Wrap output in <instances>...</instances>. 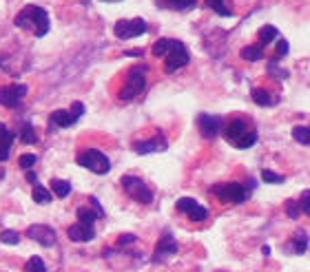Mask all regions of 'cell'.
Returning <instances> with one entry per match:
<instances>
[{"label":"cell","mask_w":310,"mask_h":272,"mask_svg":"<svg viewBox=\"0 0 310 272\" xmlns=\"http://www.w3.org/2000/svg\"><path fill=\"white\" fill-rule=\"evenodd\" d=\"M224 137L235 148H251L257 144V126L246 115H232L224 126Z\"/></svg>","instance_id":"obj_1"},{"label":"cell","mask_w":310,"mask_h":272,"mask_svg":"<svg viewBox=\"0 0 310 272\" xmlns=\"http://www.w3.org/2000/svg\"><path fill=\"white\" fill-rule=\"evenodd\" d=\"M16 27L29 29V31H33L36 38H42V36H47V31H49V14L42 7L27 5V7L20 9V14L16 16Z\"/></svg>","instance_id":"obj_2"},{"label":"cell","mask_w":310,"mask_h":272,"mask_svg":"<svg viewBox=\"0 0 310 272\" xmlns=\"http://www.w3.org/2000/svg\"><path fill=\"white\" fill-rule=\"evenodd\" d=\"M215 197L224 204H242L248 199V188L242 186L240 182H226V184H217L210 188Z\"/></svg>","instance_id":"obj_3"},{"label":"cell","mask_w":310,"mask_h":272,"mask_svg":"<svg viewBox=\"0 0 310 272\" xmlns=\"http://www.w3.org/2000/svg\"><path fill=\"white\" fill-rule=\"evenodd\" d=\"M78 164L85 166L89 170H93L96 175H107L111 170L109 157L102 151H98V148H87V151H82L78 155Z\"/></svg>","instance_id":"obj_4"},{"label":"cell","mask_w":310,"mask_h":272,"mask_svg":"<svg viewBox=\"0 0 310 272\" xmlns=\"http://www.w3.org/2000/svg\"><path fill=\"white\" fill-rule=\"evenodd\" d=\"M146 66H135V69H129V75H126V84L122 86L120 91V100H133L137 93H142L144 84H146Z\"/></svg>","instance_id":"obj_5"},{"label":"cell","mask_w":310,"mask_h":272,"mask_svg":"<svg viewBox=\"0 0 310 272\" xmlns=\"http://www.w3.org/2000/svg\"><path fill=\"white\" fill-rule=\"evenodd\" d=\"M122 186H124V191L129 193L135 202H140V204H151L153 202V191L146 186V182L140 179V177L124 175L122 177Z\"/></svg>","instance_id":"obj_6"},{"label":"cell","mask_w":310,"mask_h":272,"mask_svg":"<svg viewBox=\"0 0 310 272\" xmlns=\"http://www.w3.org/2000/svg\"><path fill=\"white\" fill-rule=\"evenodd\" d=\"M188 62H191V53H188V49L180 40H173V47H171L169 55L164 58V71L166 73H175L177 69L186 66Z\"/></svg>","instance_id":"obj_7"},{"label":"cell","mask_w":310,"mask_h":272,"mask_svg":"<svg viewBox=\"0 0 310 272\" xmlns=\"http://www.w3.org/2000/svg\"><path fill=\"white\" fill-rule=\"evenodd\" d=\"M175 208L180 210V213H184L191 221H195V224H202V221L208 219V208L202 206V204H197L193 197H182V199H177Z\"/></svg>","instance_id":"obj_8"},{"label":"cell","mask_w":310,"mask_h":272,"mask_svg":"<svg viewBox=\"0 0 310 272\" xmlns=\"http://www.w3.org/2000/svg\"><path fill=\"white\" fill-rule=\"evenodd\" d=\"M146 31V22L142 18H126V20H118L113 27V33L120 40H129V38L142 36Z\"/></svg>","instance_id":"obj_9"},{"label":"cell","mask_w":310,"mask_h":272,"mask_svg":"<svg viewBox=\"0 0 310 272\" xmlns=\"http://www.w3.org/2000/svg\"><path fill=\"white\" fill-rule=\"evenodd\" d=\"M197 129L206 140H213L217 137L221 129H224V120L219 115H208V113H199L197 115Z\"/></svg>","instance_id":"obj_10"},{"label":"cell","mask_w":310,"mask_h":272,"mask_svg":"<svg viewBox=\"0 0 310 272\" xmlns=\"http://www.w3.org/2000/svg\"><path fill=\"white\" fill-rule=\"evenodd\" d=\"M27 237L33 241H38L40 246H53L55 243V230L53 228H49V226H44V224H33L27 228Z\"/></svg>","instance_id":"obj_11"},{"label":"cell","mask_w":310,"mask_h":272,"mask_svg":"<svg viewBox=\"0 0 310 272\" xmlns=\"http://www.w3.org/2000/svg\"><path fill=\"white\" fill-rule=\"evenodd\" d=\"M27 96L25 84H14V86H3L0 88V104L5 107H20V100Z\"/></svg>","instance_id":"obj_12"},{"label":"cell","mask_w":310,"mask_h":272,"mask_svg":"<svg viewBox=\"0 0 310 272\" xmlns=\"http://www.w3.org/2000/svg\"><path fill=\"white\" fill-rule=\"evenodd\" d=\"M133 151L140 153V155H146V153H155V151H166V137L162 133H158V137L153 140H140L133 144Z\"/></svg>","instance_id":"obj_13"},{"label":"cell","mask_w":310,"mask_h":272,"mask_svg":"<svg viewBox=\"0 0 310 272\" xmlns=\"http://www.w3.org/2000/svg\"><path fill=\"white\" fill-rule=\"evenodd\" d=\"M96 237V230H93L91 224H82L78 221L69 228V239L71 241H78V243H85V241H91Z\"/></svg>","instance_id":"obj_14"},{"label":"cell","mask_w":310,"mask_h":272,"mask_svg":"<svg viewBox=\"0 0 310 272\" xmlns=\"http://www.w3.org/2000/svg\"><path fill=\"white\" fill-rule=\"evenodd\" d=\"M177 252V241L173 239L171 232H164L162 239L158 241V248H155V261H162V257H169V254Z\"/></svg>","instance_id":"obj_15"},{"label":"cell","mask_w":310,"mask_h":272,"mask_svg":"<svg viewBox=\"0 0 310 272\" xmlns=\"http://www.w3.org/2000/svg\"><path fill=\"white\" fill-rule=\"evenodd\" d=\"M49 120H51V124L60 126V129H69V126H73L78 118L71 111H53L51 115H49Z\"/></svg>","instance_id":"obj_16"},{"label":"cell","mask_w":310,"mask_h":272,"mask_svg":"<svg viewBox=\"0 0 310 272\" xmlns=\"http://www.w3.org/2000/svg\"><path fill=\"white\" fill-rule=\"evenodd\" d=\"M240 55H242V60H246V62H259V60L264 58V47L259 42L248 44V47H244L240 51Z\"/></svg>","instance_id":"obj_17"},{"label":"cell","mask_w":310,"mask_h":272,"mask_svg":"<svg viewBox=\"0 0 310 272\" xmlns=\"http://www.w3.org/2000/svg\"><path fill=\"white\" fill-rule=\"evenodd\" d=\"M257 36H259V44H262V47H266V44L279 40V31H277L275 27H270V25H264L262 29L257 31Z\"/></svg>","instance_id":"obj_18"},{"label":"cell","mask_w":310,"mask_h":272,"mask_svg":"<svg viewBox=\"0 0 310 272\" xmlns=\"http://www.w3.org/2000/svg\"><path fill=\"white\" fill-rule=\"evenodd\" d=\"M251 98H253L255 104H259V107H270V104L275 102V98L270 96V91H266V88H262V86L253 88V91H251Z\"/></svg>","instance_id":"obj_19"},{"label":"cell","mask_w":310,"mask_h":272,"mask_svg":"<svg viewBox=\"0 0 310 272\" xmlns=\"http://www.w3.org/2000/svg\"><path fill=\"white\" fill-rule=\"evenodd\" d=\"M197 5V0H160V7H169L175 11H186L193 9Z\"/></svg>","instance_id":"obj_20"},{"label":"cell","mask_w":310,"mask_h":272,"mask_svg":"<svg viewBox=\"0 0 310 272\" xmlns=\"http://www.w3.org/2000/svg\"><path fill=\"white\" fill-rule=\"evenodd\" d=\"M290 248H292V252H297V254L306 252V248H308V235H306V232L297 230L295 237H292V241H290Z\"/></svg>","instance_id":"obj_21"},{"label":"cell","mask_w":310,"mask_h":272,"mask_svg":"<svg viewBox=\"0 0 310 272\" xmlns=\"http://www.w3.org/2000/svg\"><path fill=\"white\" fill-rule=\"evenodd\" d=\"M171 47H173V40H171V38H160V40L153 44L151 51H153L155 58H166L171 51Z\"/></svg>","instance_id":"obj_22"},{"label":"cell","mask_w":310,"mask_h":272,"mask_svg":"<svg viewBox=\"0 0 310 272\" xmlns=\"http://www.w3.org/2000/svg\"><path fill=\"white\" fill-rule=\"evenodd\" d=\"M292 137H295V142L303 144V146H310V126L308 124H299L292 129Z\"/></svg>","instance_id":"obj_23"},{"label":"cell","mask_w":310,"mask_h":272,"mask_svg":"<svg viewBox=\"0 0 310 272\" xmlns=\"http://www.w3.org/2000/svg\"><path fill=\"white\" fill-rule=\"evenodd\" d=\"M51 191H53V195L55 197H69V193H71V184L66 179H51Z\"/></svg>","instance_id":"obj_24"},{"label":"cell","mask_w":310,"mask_h":272,"mask_svg":"<svg viewBox=\"0 0 310 272\" xmlns=\"http://www.w3.org/2000/svg\"><path fill=\"white\" fill-rule=\"evenodd\" d=\"M98 217H100L98 210H91V208H87V206L78 208V221H82V224H91L93 226V221H96Z\"/></svg>","instance_id":"obj_25"},{"label":"cell","mask_w":310,"mask_h":272,"mask_svg":"<svg viewBox=\"0 0 310 272\" xmlns=\"http://www.w3.org/2000/svg\"><path fill=\"white\" fill-rule=\"evenodd\" d=\"M33 202L36 204H49L51 202V193H49V188H44L40 184L33 186Z\"/></svg>","instance_id":"obj_26"},{"label":"cell","mask_w":310,"mask_h":272,"mask_svg":"<svg viewBox=\"0 0 310 272\" xmlns=\"http://www.w3.org/2000/svg\"><path fill=\"white\" fill-rule=\"evenodd\" d=\"M206 5H208V9H213L217 16H230L232 14V9L226 7V0H206Z\"/></svg>","instance_id":"obj_27"},{"label":"cell","mask_w":310,"mask_h":272,"mask_svg":"<svg viewBox=\"0 0 310 272\" xmlns=\"http://www.w3.org/2000/svg\"><path fill=\"white\" fill-rule=\"evenodd\" d=\"M14 140H16V133L7 129V124H3L0 122V144H5V146H14Z\"/></svg>","instance_id":"obj_28"},{"label":"cell","mask_w":310,"mask_h":272,"mask_svg":"<svg viewBox=\"0 0 310 272\" xmlns=\"http://www.w3.org/2000/svg\"><path fill=\"white\" fill-rule=\"evenodd\" d=\"M20 142H22V144H36V142H38V135H36V131L31 129V124H25V126H22Z\"/></svg>","instance_id":"obj_29"},{"label":"cell","mask_w":310,"mask_h":272,"mask_svg":"<svg viewBox=\"0 0 310 272\" xmlns=\"http://www.w3.org/2000/svg\"><path fill=\"white\" fill-rule=\"evenodd\" d=\"M27 272H47V265H44L40 257H31L27 261Z\"/></svg>","instance_id":"obj_30"},{"label":"cell","mask_w":310,"mask_h":272,"mask_svg":"<svg viewBox=\"0 0 310 272\" xmlns=\"http://www.w3.org/2000/svg\"><path fill=\"white\" fill-rule=\"evenodd\" d=\"M288 49H290V47H288V40H281V38H279V40H277V47H275V60H273V62H279L281 58H286Z\"/></svg>","instance_id":"obj_31"},{"label":"cell","mask_w":310,"mask_h":272,"mask_svg":"<svg viewBox=\"0 0 310 272\" xmlns=\"http://www.w3.org/2000/svg\"><path fill=\"white\" fill-rule=\"evenodd\" d=\"M286 213L290 219H299V213H301V206H299V202L295 199H288L286 202Z\"/></svg>","instance_id":"obj_32"},{"label":"cell","mask_w":310,"mask_h":272,"mask_svg":"<svg viewBox=\"0 0 310 272\" xmlns=\"http://www.w3.org/2000/svg\"><path fill=\"white\" fill-rule=\"evenodd\" d=\"M0 241H3V243H14V246H16V243L20 241V235L16 230H3V232H0Z\"/></svg>","instance_id":"obj_33"},{"label":"cell","mask_w":310,"mask_h":272,"mask_svg":"<svg viewBox=\"0 0 310 272\" xmlns=\"http://www.w3.org/2000/svg\"><path fill=\"white\" fill-rule=\"evenodd\" d=\"M262 177L264 182H268V184H284V177H281L279 173H273V170H262Z\"/></svg>","instance_id":"obj_34"},{"label":"cell","mask_w":310,"mask_h":272,"mask_svg":"<svg viewBox=\"0 0 310 272\" xmlns=\"http://www.w3.org/2000/svg\"><path fill=\"white\" fill-rule=\"evenodd\" d=\"M299 206H301V213H306L310 217V191L301 193V197H299Z\"/></svg>","instance_id":"obj_35"},{"label":"cell","mask_w":310,"mask_h":272,"mask_svg":"<svg viewBox=\"0 0 310 272\" xmlns=\"http://www.w3.org/2000/svg\"><path fill=\"white\" fill-rule=\"evenodd\" d=\"M36 155H29V153H25V155H20V159H18V164H20V168H31L33 164H36Z\"/></svg>","instance_id":"obj_36"},{"label":"cell","mask_w":310,"mask_h":272,"mask_svg":"<svg viewBox=\"0 0 310 272\" xmlns=\"http://www.w3.org/2000/svg\"><path fill=\"white\" fill-rule=\"evenodd\" d=\"M71 113H73L75 118L80 120V115L85 113V104H82V102H73V104H71Z\"/></svg>","instance_id":"obj_37"},{"label":"cell","mask_w":310,"mask_h":272,"mask_svg":"<svg viewBox=\"0 0 310 272\" xmlns=\"http://www.w3.org/2000/svg\"><path fill=\"white\" fill-rule=\"evenodd\" d=\"M133 241H135V235H122L118 239L120 246H126V243H133Z\"/></svg>","instance_id":"obj_38"},{"label":"cell","mask_w":310,"mask_h":272,"mask_svg":"<svg viewBox=\"0 0 310 272\" xmlns=\"http://www.w3.org/2000/svg\"><path fill=\"white\" fill-rule=\"evenodd\" d=\"M27 182H29V184H38V175L29 170V173H27Z\"/></svg>","instance_id":"obj_39"},{"label":"cell","mask_w":310,"mask_h":272,"mask_svg":"<svg viewBox=\"0 0 310 272\" xmlns=\"http://www.w3.org/2000/svg\"><path fill=\"white\" fill-rule=\"evenodd\" d=\"M126 55H131V58H140L142 49H131V51H126Z\"/></svg>","instance_id":"obj_40"},{"label":"cell","mask_w":310,"mask_h":272,"mask_svg":"<svg viewBox=\"0 0 310 272\" xmlns=\"http://www.w3.org/2000/svg\"><path fill=\"white\" fill-rule=\"evenodd\" d=\"M262 252L266 254V257H268V254H270V246H264V248H262Z\"/></svg>","instance_id":"obj_41"},{"label":"cell","mask_w":310,"mask_h":272,"mask_svg":"<svg viewBox=\"0 0 310 272\" xmlns=\"http://www.w3.org/2000/svg\"><path fill=\"white\" fill-rule=\"evenodd\" d=\"M104 3H118V0H104Z\"/></svg>","instance_id":"obj_42"}]
</instances>
